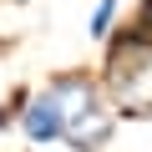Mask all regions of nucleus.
<instances>
[{
  "instance_id": "1",
  "label": "nucleus",
  "mask_w": 152,
  "mask_h": 152,
  "mask_svg": "<svg viewBox=\"0 0 152 152\" xmlns=\"http://www.w3.org/2000/svg\"><path fill=\"white\" fill-rule=\"evenodd\" d=\"M66 127H71V112H66V96L46 81L41 91H31V102H26V117H20V132H26V142L31 147H56V142H66Z\"/></svg>"
},
{
  "instance_id": "2",
  "label": "nucleus",
  "mask_w": 152,
  "mask_h": 152,
  "mask_svg": "<svg viewBox=\"0 0 152 152\" xmlns=\"http://www.w3.org/2000/svg\"><path fill=\"white\" fill-rule=\"evenodd\" d=\"M117 26H122V0H96L91 15H86V36H91L96 46H107V41L117 36Z\"/></svg>"
},
{
  "instance_id": "3",
  "label": "nucleus",
  "mask_w": 152,
  "mask_h": 152,
  "mask_svg": "<svg viewBox=\"0 0 152 152\" xmlns=\"http://www.w3.org/2000/svg\"><path fill=\"white\" fill-rule=\"evenodd\" d=\"M122 26H127V31H132V36H137V41L152 51V0H137V10H132Z\"/></svg>"
},
{
  "instance_id": "4",
  "label": "nucleus",
  "mask_w": 152,
  "mask_h": 152,
  "mask_svg": "<svg viewBox=\"0 0 152 152\" xmlns=\"http://www.w3.org/2000/svg\"><path fill=\"white\" fill-rule=\"evenodd\" d=\"M117 117H122V122H152V96H127V102H117Z\"/></svg>"
}]
</instances>
